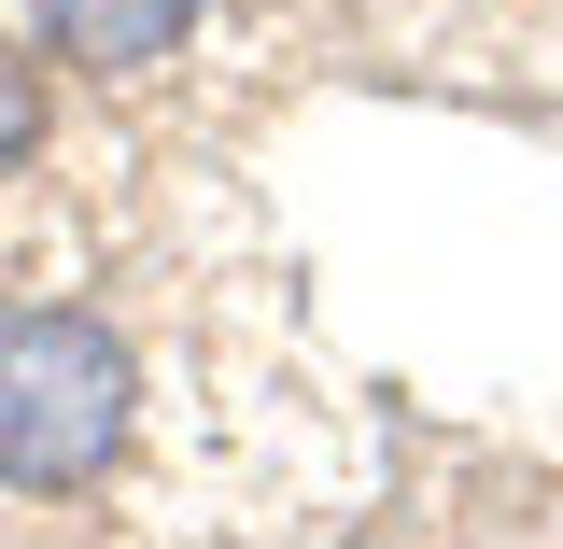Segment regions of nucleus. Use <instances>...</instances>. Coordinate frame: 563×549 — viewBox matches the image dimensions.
<instances>
[{"label": "nucleus", "instance_id": "1", "mask_svg": "<svg viewBox=\"0 0 563 549\" xmlns=\"http://www.w3.org/2000/svg\"><path fill=\"white\" fill-rule=\"evenodd\" d=\"M141 422V366L99 310H0V493L113 480Z\"/></svg>", "mask_w": 563, "mask_h": 549}, {"label": "nucleus", "instance_id": "2", "mask_svg": "<svg viewBox=\"0 0 563 549\" xmlns=\"http://www.w3.org/2000/svg\"><path fill=\"white\" fill-rule=\"evenodd\" d=\"M29 14H43V43H57L70 70H99V85H141V70L198 29V0H29Z\"/></svg>", "mask_w": 563, "mask_h": 549}, {"label": "nucleus", "instance_id": "3", "mask_svg": "<svg viewBox=\"0 0 563 549\" xmlns=\"http://www.w3.org/2000/svg\"><path fill=\"white\" fill-rule=\"evenodd\" d=\"M43 128H57V99H43V70L0 43V169H29L43 155Z\"/></svg>", "mask_w": 563, "mask_h": 549}]
</instances>
